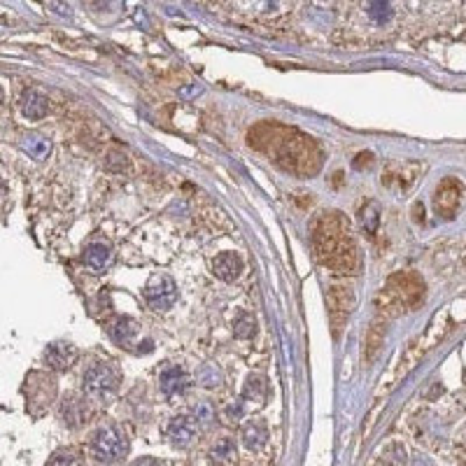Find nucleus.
<instances>
[{
	"mask_svg": "<svg viewBox=\"0 0 466 466\" xmlns=\"http://www.w3.org/2000/svg\"><path fill=\"white\" fill-rule=\"evenodd\" d=\"M107 334L110 338L120 345V347H126V350H131V347L138 343V336H140V324L135 322L133 317H117L107 324Z\"/></svg>",
	"mask_w": 466,
	"mask_h": 466,
	"instance_id": "12",
	"label": "nucleus"
},
{
	"mask_svg": "<svg viewBox=\"0 0 466 466\" xmlns=\"http://www.w3.org/2000/svg\"><path fill=\"white\" fill-rule=\"evenodd\" d=\"M80 452L78 450H73V448H68V450H58L52 455V460H49V464H80Z\"/></svg>",
	"mask_w": 466,
	"mask_h": 466,
	"instance_id": "27",
	"label": "nucleus"
},
{
	"mask_svg": "<svg viewBox=\"0 0 466 466\" xmlns=\"http://www.w3.org/2000/svg\"><path fill=\"white\" fill-rule=\"evenodd\" d=\"M56 399V380L45 373H31L26 378V406L33 415L45 413Z\"/></svg>",
	"mask_w": 466,
	"mask_h": 466,
	"instance_id": "6",
	"label": "nucleus"
},
{
	"mask_svg": "<svg viewBox=\"0 0 466 466\" xmlns=\"http://www.w3.org/2000/svg\"><path fill=\"white\" fill-rule=\"evenodd\" d=\"M105 168L107 171H115V173H122L129 168V157H126V152L122 149H112L105 159Z\"/></svg>",
	"mask_w": 466,
	"mask_h": 466,
	"instance_id": "26",
	"label": "nucleus"
},
{
	"mask_svg": "<svg viewBox=\"0 0 466 466\" xmlns=\"http://www.w3.org/2000/svg\"><path fill=\"white\" fill-rule=\"evenodd\" d=\"M268 133L266 145H259L261 149L273 152V157L285 171L296 175H312L319 168V152L315 142L306 135L296 133L282 126H261Z\"/></svg>",
	"mask_w": 466,
	"mask_h": 466,
	"instance_id": "2",
	"label": "nucleus"
},
{
	"mask_svg": "<svg viewBox=\"0 0 466 466\" xmlns=\"http://www.w3.org/2000/svg\"><path fill=\"white\" fill-rule=\"evenodd\" d=\"M361 222L366 224V228L371 233L376 231V226H378V206H376V203H369V208L361 210Z\"/></svg>",
	"mask_w": 466,
	"mask_h": 466,
	"instance_id": "29",
	"label": "nucleus"
},
{
	"mask_svg": "<svg viewBox=\"0 0 466 466\" xmlns=\"http://www.w3.org/2000/svg\"><path fill=\"white\" fill-rule=\"evenodd\" d=\"M129 448L131 445L129 438H126V431L120 425H115V422H105V425H100L91 434V452L98 462H124L126 455H129Z\"/></svg>",
	"mask_w": 466,
	"mask_h": 466,
	"instance_id": "4",
	"label": "nucleus"
},
{
	"mask_svg": "<svg viewBox=\"0 0 466 466\" xmlns=\"http://www.w3.org/2000/svg\"><path fill=\"white\" fill-rule=\"evenodd\" d=\"M268 440V427L264 420H250L248 425L243 427V445L248 450H261Z\"/></svg>",
	"mask_w": 466,
	"mask_h": 466,
	"instance_id": "18",
	"label": "nucleus"
},
{
	"mask_svg": "<svg viewBox=\"0 0 466 466\" xmlns=\"http://www.w3.org/2000/svg\"><path fill=\"white\" fill-rule=\"evenodd\" d=\"M78 357H80L78 347L65 341H56L52 345H47V350H45V364H47V369H52V371L73 369V364L78 361Z\"/></svg>",
	"mask_w": 466,
	"mask_h": 466,
	"instance_id": "11",
	"label": "nucleus"
},
{
	"mask_svg": "<svg viewBox=\"0 0 466 466\" xmlns=\"http://www.w3.org/2000/svg\"><path fill=\"white\" fill-rule=\"evenodd\" d=\"M198 436V420L194 415H177L166 427V438L177 448L191 445V440Z\"/></svg>",
	"mask_w": 466,
	"mask_h": 466,
	"instance_id": "10",
	"label": "nucleus"
},
{
	"mask_svg": "<svg viewBox=\"0 0 466 466\" xmlns=\"http://www.w3.org/2000/svg\"><path fill=\"white\" fill-rule=\"evenodd\" d=\"M427 287L425 280H422L418 273H396L389 277L387 290H385V299L392 303V308L396 310H415L425 301Z\"/></svg>",
	"mask_w": 466,
	"mask_h": 466,
	"instance_id": "5",
	"label": "nucleus"
},
{
	"mask_svg": "<svg viewBox=\"0 0 466 466\" xmlns=\"http://www.w3.org/2000/svg\"><path fill=\"white\" fill-rule=\"evenodd\" d=\"M122 385V371L112 361H96L84 371L82 389L84 396L91 401H110L120 392Z\"/></svg>",
	"mask_w": 466,
	"mask_h": 466,
	"instance_id": "3",
	"label": "nucleus"
},
{
	"mask_svg": "<svg viewBox=\"0 0 466 466\" xmlns=\"http://www.w3.org/2000/svg\"><path fill=\"white\" fill-rule=\"evenodd\" d=\"M196 380H198V385L208 387V389L219 387V385H222V371H219L215 364H206V366L198 369Z\"/></svg>",
	"mask_w": 466,
	"mask_h": 466,
	"instance_id": "24",
	"label": "nucleus"
},
{
	"mask_svg": "<svg viewBox=\"0 0 466 466\" xmlns=\"http://www.w3.org/2000/svg\"><path fill=\"white\" fill-rule=\"evenodd\" d=\"M210 455H213V460L219 462V464L235 462V443H233V438H219Z\"/></svg>",
	"mask_w": 466,
	"mask_h": 466,
	"instance_id": "23",
	"label": "nucleus"
},
{
	"mask_svg": "<svg viewBox=\"0 0 466 466\" xmlns=\"http://www.w3.org/2000/svg\"><path fill=\"white\" fill-rule=\"evenodd\" d=\"M383 341H385V329H383V324H380V322H376V324L371 327L369 338H366V359H369V361L376 357V352L380 350Z\"/></svg>",
	"mask_w": 466,
	"mask_h": 466,
	"instance_id": "25",
	"label": "nucleus"
},
{
	"mask_svg": "<svg viewBox=\"0 0 466 466\" xmlns=\"http://www.w3.org/2000/svg\"><path fill=\"white\" fill-rule=\"evenodd\" d=\"M233 336L240 338V341L254 338L257 336V319H254L250 312H238V317L233 322Z\"/></svg>",
	"mask_w": 466,
	"mask_h": 466,
	"instance_id": "22",
	"label": "nucleus"
},
{
	"mask_svg": "<svg viewBox=\"0 0 466 466\" xmlns=\"http://www.w3.org/2000/svg\"><path fill=\"white\" fill-rule=\"evenodd\" d=\"M3 98H5V91H3V87H0V103H3Z\"/></svg>",
	"mask_w": 466,
	"mask_h": 466,
	"instance_id": "32",
	"label": "nucleus"
},
{
	"mask_svg": "<svg viewBox=\"0 0 466 466\" xmlns=\"http://www.w3.org/2000/svg\"><path fill=\"white\" fill-rule=\"evenodd\" d=\"M312 248L322 266L336 273L354 275L361 268V254L352 238L350 224L338 213L322 215L312 226Z\"/></svg>",
	"mask_w": 466,
	"mask_h": 466,
	"instance_id": "1",
	"label": "nucleus"
},
{
	"mask_svg": "<svg viewBox=\"0 0 466 466\" xmlns=\"http://www.w3.org/2000/svg\"><path fill=\"white\" fill-rule=\"evenodd\" d=\"M462 191H464L462 182L457 180V177H445V180L438 184L436 196H434L436 213L445 219L455 217L457 208H460V203H462Z\"/></svg>",
	"mask_w": 466,
	"mask_h": 466,
	"instance_id": "9",
	"label": "nucleus"
},
{
	"mask_svg": "<svg viewBox=\"0 0 466 466\" xmlns=\"http://www.w3.org/2000/svg\"><path fill=\"white\" fill-rule=\"evenodd\" d=\"M268 396V385H266V378L259 376V373H252L245 380V387H243V401H254L257 406H264Z\"/></svg>",
	"mask_w": 466,
	"mask_h": 466,
	"instance_id": "19",
	"label": "nucleus"
},
{
	"mask_svg": "<svg viewBox=\"0 0 466 466\" xmlns=\"http://www.w3.org/2000/svg\"><path fill=\"white\" fill-rule=\"evenodd\" d=\"M243 415H245V401H235L233 406H228L226 418L231 420V422H238V420H243Z\"/></svg>",
	"mask_w": 466,
	"mask_h": 466,
	"instance_id": "30",
	"label": "nucleus"
},
{
	"mask_svg": "<svg viewBox=\"0 0 466 466\" xmlns=\"http://www.w3.org/2000/svg\"><path fill=\"white\" fill-rule=\"evenodd\" d=\"M159 383H161V392H164L166 396H180L189 389L191 376L182 366H168V369L161 371Z\"/></svg>",
	"mask_w": 466,
	"mask_h": 466,
	"instance_id": "14",
	"label": "nucleus"
},
{
	"mask_svg": "<svg viewBox=\"0 0 466 466\" xmlns=\"http://www.w3.org/2000/svg\"><path fill=\"white\" fill-rule=\"evenodd\" d=\"M145 301L152 310H168L177 301V285L168 275H154L145 287Z\"/></svg>",
	"mask_w": 466,
	"mask_h": 466,
	"instance_id": "8",
	"label": "nucleus"
},
{
	"mask_svg": "<svg viewBox=\"0 0 466 466\" xmlns=\"http://www.w3.org/2000/svg\"><path fill=\"white\" fill-rule=\"evenodd\" d=\"M21 112L31 122H40L42 117H47L49 112V100L45 93H40L38 89H26L21 96Z\"/></svg>",
	"mask_w": 466,
	"mask_h": 466,
	"instance_id": "16",
	"label": "nucleus"
},
{
	"mask_svg": "<svg viewBox=\"0 0 466 466\" xmlns=\"http://www.w3.org/2000/svg\"><path fill=\"white\" fill-rule=\"evenodd\" d=\"M213 273L224 280V282H233L243 273V259L238 252H219L213 261Z\"/></svg>",
	"mask_w": 466,
	"mask_h": 466,
	"instance_id": "15",
	"label": "nucleus"
},
{
	"mask_svg": "<svg viewBox=\"0 0 466 466\" xmlns=\"http://www.w3.org/2000/svg\"><path fill=\"white\" fill-rule=\"evenodd\" d=\"M110 261H112V248H110L107 243L98 240V243L87 245V250H84V264H87L93 273L105 270L110 266Z\"/></svg>",
	"mask_w": 466,
	"mask_h": 466,
	"instance_id": "17",
	"label": "nucleus"
},
{
	"mask_svg": "<svg viewBox=\"0 0 466 466\" xmlns=\"http://www.w3.org/2000/svg\"><path fill=\"white\" fill-rule=\"evenodd\" d=\"M275 5H277V0H264V7H266V10H275Z\"/></svg>",
	"mask_w": 466,
	"mask_h": 466,
	"instance_id": "31",
	"label": "nucleus"
},
{
	"mask_svg": "<svg viewBox=\"0 0 466 466\" xmlns=\"http://www.w3.org/2000/svg\"><path fill=\"white\" fill-rule=\"evenodd\" d=\"M327 308H329V319H332L334 327V336H338L354 310V294L350 287L334 285L327 294Z\"/></svg>",
	"mask_w": 466,
	"mask_h": 466,
	"instance_id": "7",
	"label": "nucleus"
},
{
	"mask_svg": "<svg viewBox=\"0 0 466 466\" xmlns=\"http://www.w3.org/2000/svg\"><path fill=\"white\" fill-rule=\"evenodd\" d=\"M21 147L31 159H36V161H45L49 154H52V142H49V138L38 135V133L26 135V138L21 140Z\"/></svg>",
	"mask_w": 466,
	"mask_h": 466,
	"instance_id": "20",
	"label": "nucleus"
},
{
	"mask_svg": "<svg viewBox=\"0 0 466 466\" xmlns=\"http://www.w3.org/2000/svg\"><path fill=\"white\" fill-rule=\"evenodd\" d=\"M194 418L198 422H215V408L208 401H198L194 406Z\"/></svg>",
	"mask_w": 466,
	"mask_h": 466,
	"instance_id": "28",
	"label": "nucleus"
},
{
	"mask_svg": "<svg viewBox=\"0 0 466 466\" xmlns=\"http://www.w3.org/2000/svg\"><path fill=\"white\" fill-rule=\"evenodd\" d=\"M364 10H366L369 19L378 26H385V23L392 21L394 10L389 0H364Z\"/></svg>",
	"mask_w": 466,
	"mask_h": 466,
	"instance_id": "21",
	"label": "nucleus"
},
{
	"mask_svg": "<svg viewBox=\"0 0 466 466\" xmlns=\"http://www.w3.org/2000/svg\"><path fill=\"white\" fill-rule=\"evenodd\" d=\"M89 403L80 399V396H65V399L61 401V420H63V425L65 427H70V429H78L82 425H87V420H89Z\"/></svg>",
	"mask_w": 466,
	"mask_h": 466,
	"instance_id": "13",
	"label": "nucleus"
}]
</instances>
